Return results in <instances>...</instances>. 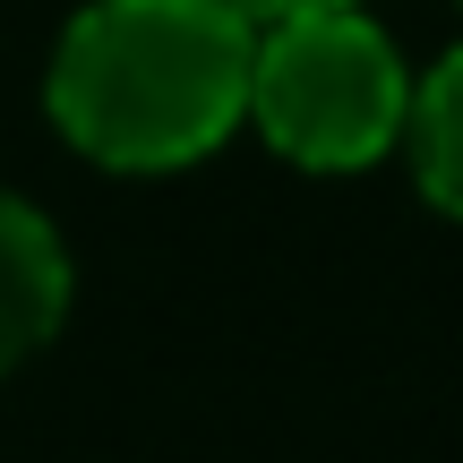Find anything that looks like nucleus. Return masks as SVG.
<instances>
[{"label": "nucleus", "mask_w": 463, "mask_h": 463, "mask_svg": "<svg viewBox=\"0 0 463 463\" xmlns=\"http://www.w3.org/2000/svg\"><path fill=\"white\" fill-rule=\"evenodd\" d=\"M258 17L232 0H86L52 52V120L112 172H172L249 120Z\"/></svg>", "instance_id": "f257e3e1"}, {"label": "nucleus", "mask_w": 463, "mask_h": 463, "mask_svg": "<svg viewBox=\"0 0 463 463\" xmlns=\"http://www.w3.org/2000/svg\"><path fill=\"white\" fill-rule=\"evenodd\" d=\"M249 17H292V9H352V0H232Z\"/></svg>", "instance_id": "39448f33"}, {"label": "nucleus", "mask_w": 463, "mask_h": 463, "mask_svg": "<svg viewBox=\"0 0 463 463\" xmlns=\"http://www.w3.org/2000/svg\"><path fill=\"white\" fill-rule=\"evenodd\" d=\"M61 309H69V249L26 198L0 189V378L52 344Z\"/></svg>", "instance_id": "7ed1b4c3"}, {"label": "nucleus", "mask_w": 463, "mask_h": 463, "mask_svg": "<svg viewBox=\"0 0 463 463\" xmlns=\"http://www.w3.org/2000/svg\"><path fill=\"white\" fill-rule=\"evenodd\" d=\"M403 129H412V172H420V189H430V206L463 215V43L420 78Z\"/></svg>", "instance_id": "20e7f679"}, {"label": "nucleus", "mask_w": 463, "mask_h": 463, "mask_svg": "<svg viewBox=\"0 0 463 463\" xmlns=\"http://www.w3.org/2000/svg\"><path fill=\"white\" fill-rule=\"evenodd\" d=\"M403 112H412V78L361 9H292L258 26L249 120L275 155L309 172H361L386 146H403Z\"/></svg>", "instance_id": "f03ea898"}]
</instances>
